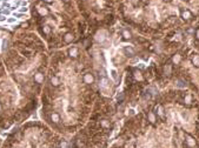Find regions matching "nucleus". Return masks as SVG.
<instances>
[{"label":"nucleus","instance_id":"obj_1","mask_svg":"<svg viewBox=\"0 0 199 148\" xmlns=\"http://www.w3.org/2000/svg\"><path fill=\"white\" fill-rule=\"evenodd\" d=\"M124 53H125V55H127V56H133V55L136 54V51H134L133 47L126 46V47H124Z\"/></svg>","mask_w":199,"mask_h":148},{"label":"nucleus","instance_id":"obj_2","mask_svg":"<svg viewBox=\"0 0 199 148\" xmlns=\"http://www.w3.org/2000/svg\"><path fill=\"white\" fill-rule=\"evenodd\" d=\"M84 81L86 82V84H92L93 81H94V78H93V75L91 73H86L85 75H84Z\"/></svg>","mask_w":199,"mask_h":148},{"label":"nucleus","instance_id":"obj_3","mask_svg":"<svg viewBox=\"0 0 199 148\" xmlns=\"http://www.w3.org/2000/svg\"><path fill=\"white\" fill-rule=\"evenodd\" d=\"M181 18H183L184 20H188V19L192 18V13H191L188 10H185V11L181 12Z\"/></svg>","mask_w":199,"mask_h":148},{"label":"nucleus","instance_id":"obj_4","mask_svg":"<svg viewBox=\"0 0 199 148\" xmlns=\"http://www.w3.org/2000/svg\"><path fill=\"white\" fill-rule=\"evenodd\" d=\"M185 141H186V143H187L188 147H194V146H195V140H194L192 136H190V135L186 136V140H185Z\"/></svg>","mask_w":199,"mask_h":148},{"label":"nucleus","instance_id":"obj_5","mask_svg":"<svg viewBox=\"0 0 199 148\" xmlns=\"http://www.w3.org/2000/svg\"><path fill=\"white\" fill-rule=\"evenodd\" d=\"M176 86H177L178 88H185V87H186V82H185L184 80H180V79H179V80L176 81Z\"/></svg>","mask_w":199,"mask_h":148},{"label":"nucleus","instance_id":"obj_6","mask_svg":"<svg viewBox=\"0 0 199 148\" xmlns=\"http://www.w3.org/2000/svg\"><path fill=\"white\" fill-rule=\"evenodd\" d=\"M147 119H148V121H150L151 123H154V122H156V114H154L153 112L148 113V115H147Z\"/></svg>","mask_w":199,"mask_h":148},{"label":"nucleus","instance_id":"obj_7","mask_svg":"<svg viewBox=\"0 0 199 148\" xmlns=\"http://www.w3.org/2000/svg\"><path fill=\"white\" fill-rule=\"evenodd\" d=\"M192 63L194 66H199V55L198 54H194L193 58H192Z\"/></svg>","mask_w":199,"mask_h":148},{"label":"nucleus","instance_id":"obj_8","mask_svg":"<svg viewBox=\"0 0 199 148\" xmlns=\"http://www.w3.org/2000/svg\"><path fill=\"white\" fill-rule=\"evenodd\" d=\"M157 114L160 116V118H164V108L161 106H158L157 107Z\"/></svg>","mask_w":199,"mask_h":148},{"label":"nucleus","instance_id":"obj_9","mask_svg":"<svg viewBox=\"0 0 199 148\" xmlns=\"http://www.w3.org/2000/svg\"><path fill=\"white\" fill-rule=\"evenodd\" d=\"M107 84H109L107 78L103 77V78H101V80H100V86H101V87H106V86H107Z\"/></svg>","mask_w":199,"mask_h":148},{"label":"nucleus","instance_id":"obj_10","mask_svg":"<svg viewBox=\"0 0 199 148\" xmlns=\"http://www.w3.org/2000/svg\"><path fill=\"white\" fill-rule=\"evenodd\" d=\"M172 61H173V63H176V65L179 63V62H180V55H179V54H176V55L172 58Z\"/></svg>","mask_w":199,"mask_h":148},{"label":"nucleus","instance_id":"obj_11","mask_svg":"<svg viewBox=\"0 0 199 148\" xmlns=\"http://www.w3.org/2000/svg\"><path fill=\"white\" fill-rule=\"evenodd\" d=\"M123 37H124L125 39H131V38H132V35H131V33H130L129 31H123Z\"/></svg>","mask_w":199,"mask_h":148},{"label":"nucleus","instance_id":"obj_12","mask_svg":"<svg viewBox=\"0 0 199 148\" xmlns=\"http://www.w3.org/2000/svg\"><path fill=\"white\" fill-rule=\"evenodd\" d=\"M65 42H71L72 41V39H73V37H72V34H70V33H67L66 35H65Z\"/></svg>","mask_w":199,"mask_h":148},{"label":"nucleus","instance_id":"obj_13","mask_svg":"<svg viewBox=\"0 0 199 148\" xmlns=\"http://www.w3.org/2000/svg\"><path fill=\"white\" fill-rule=\"evenodd\" d=\"M52 121H54V122H59V121H60V118H59V115H58L57 113H53V114H52Z\"/></svg>","mask_w":199,"mask_h":148},{"label":"nucleus","instance_id":"obj_14","mask_svg":"<svg viewBox=\"0 0 199 148\" xmlns=\"http://www.w3.org/2000/svg\"><path fill=\"white\" fill-rule=\"evenodd\" d=\"M70 54H71V56H77V54H78V49H77V48H72V49L70 51Z\"/></svg>","mask_w":199,"mask_h":148},{"label":"nucleus","instance_id":"obj_15","mask_svg":"<svg viewBox=\"0 0 199 148\" xmlns=\"http://www.w3.org/2000/svg\"><path fill=\"white\" fill-rule=\"evenodd\" d=\"M34 79H35V81L40 82V81L43 80V75H41V74H40V73H38V74H37V75H35V78H34Z\"/></svg>","mask_w":199,"mask_h":148},{"label":"nucleus","instance_id":"obj_16","mask_svg":"<svg viewBox=\"0 0 199 148\" xmlns=\"http://www.w3.org/2000/svg\"><path fill=\"white\" fill-rule=\"evenodd\" d=\"M134 77H136V79H138V80H141V79H143L141 74H140L139 72H134Z\"/></svg>","mask_w":199,"mask_h":148},{"label":"nucleus","instance_id":"obj_17","mask_svg":"<svg viewBox=\"0 0 199 148\" xmlns=\"http://www.w3.org/2000/svg\"><path fill=\"white\" fill-rule=\"evenodd\" d=\"M52 84L57 86V85H59V80H58V79H57V78L54 77V78H52Z\"/></svg>","mask_w":199,"mask_h":148},{"label":"nucleus","instance_id":"obj_18","mask_svg":"<svg viewBox=\"0 0 199 148\" xmlns=\"http://www.w3.org/2000/svg\"><path fill=\"white\" fill-rule=\"evenodd\" d=\"M111 75H112V78L114 80H117V72L116 70H111Z\"/></svg>","mask_w":199,"mask_h":148},{"label":"nucleus","instance_id":"obj_19","mask_svg":"<svg viewBox=\"0 0 199 148\" xmlns=\"http://www.w3.org/2000/svg\"><path fill=\"white\" fill-rule=\"evenodd\" d=\"M170 72H171V67H170V66H166V67H165V74L167 73L168 75H170Z\"/></svg>","mask_w":199,"mask_h":148},{"label":"nucleus","instance_id":"obj_20","mask_svg":"<svg viewBox=\"0 0 199 148\" xmlns=\"http://www.w3.org/2000/svg\"><path fill=\"white\" fill-rule=\"evenodd\" d=\"M101 125H103L104 127H109V126H110V123H109V122H107L106 120H104V121L101 122Z\"/></svg>","mask_w":199,"mask_h":148},{"label":"nucleus","instance_id":"obj_21","mask_svg":"<svg viewBox=\"0 0 199 148\" xmlns=\"http://www.w3.org/2000/svg\"><path fill=\"white\" fill-rule=\"evenodd\" d=\"M6 46H7V41H6V40H4V42H3V49H5V48H6Z\"/></svg>","mask_w":199,"mask_h":148},{"label":"nucleus","instance_id":"obj_22","mask_svg":"<svg viewBox=\"0 0 199 148\" xmlns=\"http://www.w3.org/2000/svg\"><path fill=\"white\" fill-rule=\"evenodd\" d=\"M61 148H67V143H66V142H62V143H61Z\"/></svg>","mask_w":199,"mask_h":148},{"label":"nucleus","instance_id":"obj_23","mask_svg":"<svg viewBox=\"0 0 199 148\" xmlns=\"http://www.w3.org/2000/svg\"><path fill=\"white\" fill-rule=\"evenodd\" d=\"M195 37H197V39L199 40V28H198L197 31H195Z\"/></svg>","mask_w":199,"mask_h":148},{"label":"nucleus","instance_id":"obj_24","mask_svg":"<svg viewBox=\"0 0 199 148\" xmlns=\"http://www.w3.org/2000/svg\"><path fill=\"white\" fill-rule=\"evenodd\" d=\"M7 21H8V22H14V21H16V19H8Z\"/></svg>","mask_w":199,"mask_h":148},{"label":"nucleus","instance_id":"obj_25","mask_svg":"<svg viewBox=\"0 0 199 148\" xmlns=\"http://www.w3.org/2000/svg\"><path fill=\"white\" fill-rule=\"evenodd\" d=\"M45 32H46V33H48V32H50V28H48V27H47V26H46V27H45Z\"/></svg>","mask_w":199,"mask_h":148},{"label":"nucleus","instance_id":"obj_26","mask_svg":"<svg viewBox=\"0 0 199 148\" xmlns=\"http://www.w3.org/2000/svg\"><path fill=\"white\" fill-rule=\"evenodd\" d=\"M134 114V111L133 109H130V115H133Z\"/></svg>","mask_w":199,"mask_h":148},{"label":"nucleus","instance_id":"obj_27","mask_svg":"<svg viewBox=\"0 0 199 148\" xmlns=\"http://www.w3.org/2000/svg\"><path fill=\"white\" fill-rule=\"evenodd\" d=\"M0 109H1V105H0Z\"/></svg>","mask_w":199,"mask_h":148},{"label":"nucleus","instance_id":"obj_28","mask_svg":"<svg viewBox=\"0 0 199 148\" xmlns=\"http://www.w3.org/2000/svg\"><path fill=\"white\" fill-rule=\"evenodd\" d=\"M65 1H68V0H65Z\"/></svg>","mask_w":199,"mask_h":148},{"label":"nucleus","instance_id":"obj_29","mask_svg":"<svg viewBox=\"0 0 199 148\" xmlns=\"http://www.w3.org/2000/svg\"><path fill=\"white\" fill-rule=\"evenodd\" d=\"M143 1H146V0H143Z\"/></svg>","mask_w":199,"mask_h":148}]
</instances>
